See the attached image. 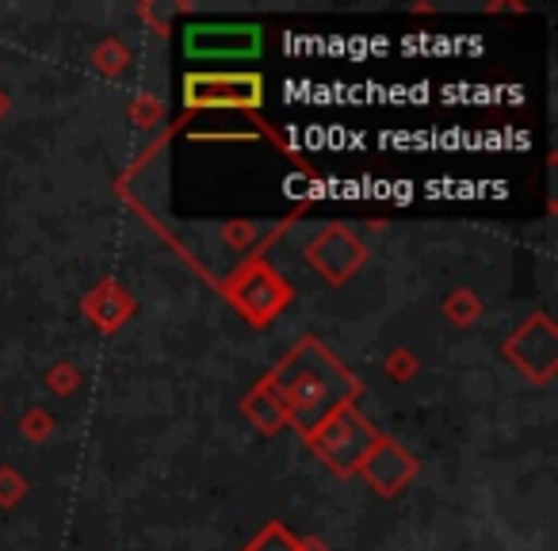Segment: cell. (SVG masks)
Instances as JSON below:
<instances>
[{
    "mask_svg": "<svg viewBox=\"0 0 558 551\" xmlns=\"http://www.w3.org/2000/svg\"><path fill=\"white\" fill-rule=\"evenodd\" d=\"M264 387L283 406L288 426L306 436L311 429H318L329 414L344 410V406H356L364 383H360L318 337H303L288 357L264 375Z\"/></svg>",
    "mask_w": 558,
    "mask_h": 551,
    "instance_id": "cell-1",
    "label": "cell"
},
{
    "mask_svg": "<svg viewBox=\"0 0 558 551\" xmlns=\"http://www.w3.org/2000/svg\"><path fill=\"white\" fill-rule=\"evenodd\" d=\"M222 296L230 299V307L248 322V326L264 330L288 311L291 299H295V288H291L264 256H253V261L238 264V268L226 276Z\"/></svg>",
    "mask_w": 558,
    "mask_h": 551,
    "instance_id": "cell-2",
    "label": "cell"
},
{
    "mask_svg": "<svg viewBox=\"0 0 558 551\" xmlns=\"http://www.w3.org/2000/svg\"><path fill=\"white\" fill-rule=\"evenodd\" d=\"M306 448L322 459L333 475H356V467L364 464V456L372 452V444L379 441V429L356 410V406H344V410L329 414L318 429L303 436Z\"/></svg>",
    "mask_w": 558,
    "mask_h": 551,
    "instance_id": "cell-3",
    "label": "cell"
},
{
    "mask_svg": "<svg viewBox=\"0 0 558 551\" xmlns=\"http://www.w3.org/2000/svg\"><path fill=\"white\" fill-rule=\"evenodd\" d=\"M264 50L260 24H187L184 55L192 62H253Z\"/></svg>",
    "mask_w": 558,
    "mask_h": 551,
    "instance_id": "cell-4",
    "label": "cell"
},
{
    "mask_svg": "<svg viewBox=\"0 0 558 551\" xmlns=\"http://www.w3.org/2000/svg\"><path fill=\"white\" fill-rule=\"evenodd\" d=\"M260 104H264L260 73H187L184 77L187 111H210V108L256 111Z\"/></svg>",
    "mask_w": 558,
    "mask_h": 551,
    "instance_id": "cell-5",
    "label": "cell"
},
{
    "mask_svg": "<svg viewBox=\"0 0 558 551\" xmlns=\"http://www.w3.org/2000/svg\"><path fill=\"white\" fill-rule=\"evenodd\" d=\"M505 360L517 368L524 380L532 383H550L558 372V330L550 322L547 311H535L524 326H517V334L505 342Z\"/></svg>",
    "mask_w": 558,
    "mask_h": 551,
    "instance_id": "cell-6",
    "label": "cell"
},
{
    "mask_svg": "<svg viewBox=\"0 0 558 551\" xmlns=\"http://www.w3.org/2000/svg\"><path fill=\"white\" fill-rule=\"evenodd\" d=\"M306 264H311L326 284H344L367 264V245L344 223H329L326 230L306 245Z\"/></svg>",
    "mask_w": 558,
    "mask_h": 551,
    "instance_id": "cell-7",
    "label": "cell"
},
{
    "mask_svg": "<svg viewBox=\"0 0 558 551\" xmlns=\"http://www.w3.org/2000/svg\"><path fill=\"white\" fill-rule=\"evenodd\" d=\"M421 464L410 448L395 441V436L379 433V441L372 444V452L364 456V464L356 467V475H364V482L383 498H395L398 490H405L413 479H417Z\"/></svg>",
    "mask_w": 558,
    "mask_h": 551,
    "instance_id": "cell-8",
    "label": "cell"
},
{
    "mask_svg": "<svg viewBox=\"0 0 558 551\" xmlns=\"http://www.w3.org/2000/svg\"><path fill=\"white\" fill-rule=\"evenodd\" d=\"M85 314L100 334H116V330L134 314V299L126 296L116 280H100L93 288V296L85 299Z\"/></svg>",
    "mask_w": 558,
    "mask_h": 551,
    "instance_id": "cell-9",
    "label": "cell"
},
{
    "mask_svg": "<svg viewBox=\"0 0 558 551\" xmlns=\"http://www.w3.org/2000/svg\"><path fill=\"white\" fill-rule=\"evenodd\" d=\"M241 414H245V418L253 421L260 433H279V429L288 426V418H283V406L276 403V395H271L268 387H264V380L256 383L245 398H241Z\"/></svg>",
    "mask_w": 558,
    "mask_h": 551,
    "instance_id": "cell-10",
    "label": "cell"
},
{
    "mask_svg": "<svg viewBox=\"0 0 558 551\" xmlns=\"http://www.w3.org/2000/svg\"><path fill=\"white\" fill-rule=\"evenodd\" d=\"M245 551H303V540H299L291 528L279 525V520H268V525L245 543Z\"/></svg>",
    "mask_w": 558,
    "mask_h": 551,
    "instance_id": "cell-11",
    "label": "cell"
},
{
    "mask_svg": "<svg viewBox=\"0 0 558 551\" xmlns=\"http://www.w3.org/2000/svg\"><path fill=\"white\" fill-rule=\"evenodd\" d=\"M27 494V479L16 471V467H0V505L9 510V505H16L20 498Z\"/></svg>",
    "mask_w": 558,
    "mask_h": 551,
    "instance_id": "cell-12",
    "label": "cell"
},
{
    "mask_svg": "<svg viewBox=\"0 0 558 551\" xmlns=\"http://www.w3.org/2000/svg\"><path fill=\"white\" fill-rule=\"evenodd\" d=\"M444 311H448L456 322H474L482 314V307H478V299H474L471 291H456V296L448 299V307H444Z\"/></svg>",
    "mask_w": 558,
    "mask_h": 551,
    "instance_id": "cell-13",
    "label": "cell"
},
{
    "mask_svg": "<svg viewBox=\"0 0 558 551\" xmlns=\"http://www.w3.org/2000/svg\"><path fill=\"white\" fill-rule=\"evenodd\" d=\"M27 436H32V441H43V436L50 433V418L47 414H27Z\"/></svg>",
    "mask_w": 558,
    "mask_h": 551,
    "instance_id": "cell-14",
    "label": "cell"
},
{
    "mask_svg": "<svg viewBox=\"0 0 558 551\" xmlns=\"http://www.w3.org/2000/svg\"><path fill=\"white\" fill-rule=\"evenodd\" d=\"M303 551H326V543L314 540V536H306V540H303Z\"/></svg>",
    "mask_w": 558,
    "mask_h": 551,
    "instance_id": "cell-15",
    "label": "cell"
},
{
    "mask_svg": "<svg viewBox=\"0 0 558 551\" xmlns=\"http://www.w3.org/2000/svg\"><path fill=\"white\" fill-rule=\"evenodd\" d=\"M0 111H4V96H0Z\"/></svg>",
    "mask_w": 558,
    "mask_h": 551,
    "instance_id": "cell-16",
    "label": "cell"
}]
</instances>
